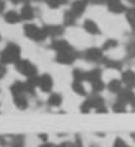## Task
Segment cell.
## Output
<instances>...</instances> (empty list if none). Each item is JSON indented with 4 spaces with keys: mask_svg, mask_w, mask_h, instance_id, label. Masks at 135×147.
<instances>
[{
    "mask_svg": "<svg viewBox=\"0 0 135 147\" xmlns=\"http://www.w3.org/2000/svg\"><path fill=\"white\" fill-rule=\"evenodd\" d=\"M127 54H128V57L135 59V42H131L127 45Z\"/></svg>",
    "mask_w": 135,
    "mask_h": 147,
    "instance_id": "cell-29",
    "label": "cell"
},
{
    "mask_svg": "<svg viewBox=\"0 0 135 147\" xmlns=\"http://www.w3.org/2000/svg\"><path fill=\"white\" fill-rule=\"evenodd\" d=\"M39 147H55L54 144H51V143H43V144H40Z\"/></svg>",
    "mask_w": 135,
    "mask_h": 147,
    "instance_id": "cell-33",
    "label": "cell"
},
{
    "mask_svg": "<svg viewBox=\"0 0 135 147\" xmlns=\"http://www.w3.org/2000/svg\"><path fill=\"white\" fill-rule=\"evenodd\" d=\"M101 76H102V71H101V69L100 67H95V69H92L90 71H87V77H86V80L87 82H95V80H100L101 79Z\"/></svg>",
    "mask_w": 135,
    "mask_h": 147,
    "instance_id": "cell-20",
    "label": "cell"
},
{
    "mask_svg": "<svg viewBox=\"0 0 135 147\" xmlns=\"http://www.w3.org/2000/svg\"><path fill=\"white\" fill-rule=\"evenodd\" d=\"M121 82L128 89H135V71L134 70H125V71H122Z\"/></svg>",
    "mask_w": 135,
    "mask_h": 147,
    "instance_id": "cell-10",
    "label": "cell"
},
{
    "mask_svg": "<svg viewBox=\"0 0 135 147\" xmlns=\"http://www.w3.org/2000/svg\"><path fill=\"white\" fill-rule=\"evenodd\" d=\"M86 77H87V71L81 70V69H74L73 70V80H77V82H86Z\"/></svg>",
    "mask_w": 135,
    "mask_h": 147,
    "instance_id": "cell-23",
    "label": "cell"
},
{
    "mask_svg": "<svg viewBox=\"0 0 135 147\" xmlns=\"http://www.w3.org/2000/svg\"><path fill=\"white\" fill-rule=\"evenodd\" d=\"M4 20H6L9 24H16V23H19V22L21 20V17H20V14H19L16 10H10V11H7V13L4 14Z\"/></svg>",
    "mask_w": 135,
    "mask_h": 147,
    "instance_id": "cell-17",
    "label": "cell"
},
{
    "mask_svg": "<svg viewBox=\"0 0 135 147\" xmlns=\"http://www.w3.org/2000/svg\"><path fill=\"white\" fill-rule=\"evenodd\" d=\"M20 54H21V49H20L19 45L9 43L4 49L1 50L0 60H1L3 64H14L17 60H20Z\"/></svg>",
    "mask_w": 135,
    "mask_h": 147,
    "instance_id": "cell-1",
    "label": "cell"
},
{
    "mask_svg": "<svg viewBox=\"0 0 135 147\" xmlns=\"http://www.w3.org/2000/svg\"><path fill=\"white\" fill-rule=\"evenodd\" d=\"M77 147H83V146H81V143H80V142L77 143Z\"/></svg>",
    "mask_w": 135,
    "mask_h": 147,
    "instance_id": "cell-34",
    "label": "cell"
},
{
    "mask_svg": "<svg viewBox=\"0 0 135 147\" xmlns=\"http://www.w3.org/2000/svg\"><path fill=\"white\" fill-rule=\"evenodd\" d=\"M20 17H21L23 20H33V17H34V9H33L30 4H26V6L21 9Z\"/></svg>",
    "mask_w": 135,
    "mask_h": 147,
    "instance_id": "cell-21",
    "label": "cell"
},
{
    "mask_svg": "<svg viewBox=\"0 0 135 147\" xmlns=\"http://www.w3.org/2000/svg\"><path fill=\"white\" fill-rule=\"evenodd\" d=\"M91 87H92V92L98 94V93H101V92L105 89V83L102 82V79H100V80L92 82V83H91Z\"/></svg>",
    "mask_w": 135,
    "mask_h": 147,
    "instance_id": "cell-24",
    "label": "cell"
},
{
    "mask_svg": "<svg viewBox=\"0 0 135 147\" xmlns=\"http://www.w3.org/2000/svg\"><path fill=\"white\" fill-rule=\"evenodd\" d=\"M13 101H14L16 107L20 109V110H24V109L29 107V100H27L26 93H17V94H13Z\"/></svg>",
    "mask_w": 135,
    "mask_h": 147,
    "instance_id": "cell-13",
    "label": "cell"
},
{
    "mask_svg": "<svg viewBox=\"0 0 135 147\" xmlns=\"http://www.w3.org/2000/svg\"><path fill=\"white\" fill-rule=\"evenodd\" d=\"M73 46L67 42V40H54L53 45H51V49L55 50V51H61V50H68L71 49Z\"/></svg>",
    "mask_w": 135,
    "mask_h": 147,
    "instance_id": "cell-19",
    "label": "cell"
},
{
    "mask_svg": "<svg viewBox=\"0 0 135 147\" xmlns=\"http://www.w3.org/2000/svg\"><path fill=\"white\" fill-rule=\"evenodd\" d=\"M76 19H77V17H76L70 10L64 13V24H65V26H74V24H76Z\"/></svg>",
    "mask_w": 135,
    "mask_h": 147,
    "instance_id": "cell-25",
    "label": "cell"
},
{
    "mask_svg": "<svg viewBox=\"0 0 135 147\" xmlns=\"http://www.w3.org/2000/svg\"><path fill=\"white\" fill-rule=\"evenodd\" d=\"M86 7H87V1H86V0H76V1H73L70 11H71L76 17H80V16L84 14Z\"/></svg>",
    "mask_w": 135,
    "mask_h": 147,
    "instance_id": "cell-11",
    "label": "cell"
},
{
    "mask_svg": "<svg viewBox=\"0 0 135 147\" xmlns=\"http://www.w3.org/2000/svg\"><path fill=\"white\" fill-rule=\"evenodd\" d=\"M47 4L51 9H58L61 4H64V0H47Z\"/></svg>",
    "mask_w": 135,
    "mask_h": 147,
    "instance_id": "cell-30",
    "label": "cell"
},
{
    "mask_svg": "<svg viewBox=\"0 0 135 147\" xmlns=\"http://www.w3.org/2000/svg\"><path fill=\"white\" fill-rule=\"evenodd\" d=\"M47 103L51 107H60L63 104V96L60 93H51L47 98Z\"/></svg>",
    "mask_w": 135,
    "mask_h": 147,
    "instance_id": "cell-16",
    "label": "cell"
},
{
    "mask_svg": "<svg viewBox=\"0 0 135 147\" xmlns=\"http://www.w3.org/2000/svg\"><path fill=\"white\" fill-rule=\"evenodd\" d=\"M91 110H92V109H91V104H90V101H88V98H87V100H84V101H83V104L80 106V111L87 114V113H90Z\"/></svg>",
    "mask_w": 135,
    "mask_h": 147,
    "instance_id": "cell-28",
    "label": "cell"
},
{
    "mask_svg": "<svg viewBox=\"0 0 135 147\" xmlns=\"http://www.w3.org/2000/svg\"><path fill=\"white\" fill-rule=\"evenodd\" d=\"M24 36L27 39L33 40V42H44L47 39L43 27H39L33 23H29V24L24 26Z\"/></svg>",
    "mask_w": 135,
    "mask_h": 147,
    "instance_id": "cell-3",
    "label": "cell"
},
{
    "mask_svg": "<svg viewBox=\"0 0 135 147\" xmlns=\"http://www.w3.org/2000/svg\"><path fill=\"white\" fill-rule=\"evenodd\" d=\"M127 107H128L127 103L118 97L117 101L112 104V111H115V113H125V111H127Z\"/></svg>",
    "mask_w": 135,
    "mask_h": 147,
    "instance_id": "cell-22",
    "label": "cell"
},
{
    "mask_svg": "<svg viewBox=\"0 0 135 147\" xmlns=\"http://www.w3.org/2000/svg\"><path fill=\"white\" fill-rule=\"evenodd\" d=\"M88 101L91 104V109H95L97 113H107V106H105V101L101 96H98L97 93H94V96L88 97Z\"/></svg>",
    "mask_w": 135,
    "mask_h": 147,
    "instance_id": "cell-7",
    "label": "cell"
},
{
    "mask_svg": "<svg viewBox=\"0 0 135 147\" xmlns=\"http://www.w3.org/2000/svg\"><path fill=\"white\" fill-rule=\"evenodd\" d=\"M132 139H134V140H135V133H132Z\"/></svg>",
    "mask_w": 135,
    "mask_h": 147,
    "instance_id": "cell-35",
    "label": "cell"
},
{
    "mask_svg": "<svg viewBox=\"0 0 135 147\" xmlns=\"http://www.w3.org/2000/svg\"><path fill=\"white\" fill-rule=\"evenodd\" d=\"M37 87H40L41 92L44 93H50L54 87V80H53V76L48 74V73H44L41 76H39V84Z\"/></svg>",
    "mask_w": 135,
    "mask_h": 147,
    "instance_id": "cell-6",
    "label": "cell"
},
{
    "mask_svg": "<svg viewBox=\"0 0 135 147\" xmlns=\"http://www.w3.org/2000/svg\"><path fill=\"white\" fill-rule=\"evenodd\" d=\"M11 147H24V137L23 136H16L13 139Z\"/></svg>",
    "mask_w": 135,
    "mask_h": 147,
    "instance_id": "cell-27",
    "label": "cell"
},
{
    "mask_svg": "<svg viewBox=\"0 0 135 147\" xmlns=\"http://www.w3.org/2000/svg\"><path fill=\"white\" fill-rule=\"evenodd\" d=\"M91 147H98V146H95V144H91Z\"/></svg>",
    "mask_w": 135,
    "mask_h": 147,
    "instance_id": "cell-36",
    "label": "cell"
},
{
    "mask_svg": "<svg viewBox=\"0 0 135 147\" xmlns=\"http://www.w3.org/2000/svg\"><path fill=\"white\" fill-rule=\"evenodd\" d=\"M83 57L90 63L100 64L104 59V51H102V49H98V47H90L83 53Z\"/></svg>",
    "mask_w": 135,
    "mask_h": 147,
    "instance_id": "cell-5",
    "label": "cell"
},
{
    "mask_svg": "<svg viewBox=\"0 0 135 147\" xmlns=\"http://www.w3.org/2000/svg\"><path fill=\"white\" fill-rule=\"evenodd\" d=\"M101 63H102L105 67H108V69H114V70H121V67H122V63H121L120 60H112V59L105 57V56H104V59H102Z\"/></svg>",
    "mask_w": 135,
    "mask_h": 147,
    "instance_id": "cell-15",
    "label": "cell"
},
{
    "mask_svg": "<svg viewBox=\"0 0 135 147\" xmlns=\"http://www.w3.org/2000/svg\"><path fill=\"white\" fill-rule=\"evenodd\" d=\"M57 147H77V144H76L74 142H64V143L58 144Z\"/></svg>",
    "mask_w": 135,
    "mask_h": 147,
    "instance_id": "cell-32",
    "label": "cell"
},
{
    "mask_svg": "<svg viewBox=\"0 0 135 147\" xmlns=\"http://www.w3.org/2000/svg\"><path fill=\"white\" fill-rule=\"evenodd\" d=\"M114 147H131V146H128V144L125 143V140H124V139L117 137V139L114 140Z\"/></svg>",
    "mask_w": 135,
    "mask_h": 147,
    "instance_id": "cell-31",
    "label": "cell"
},
{
    "mask_svg": "<svg viewBox=\"0 0 135 147\" xmlns=\"http://www.w3.org/2000/svg\"><path fill=\"white\" fill-rule=\"evenodd\" d=\"M117 46H118V42H117L115 39H108V40H105V43H104V46H102V51L115 49Z\"/></svg>",
    "mask_w": 135,
    "mask_h": 147,
    "instance_id": "cell-26",
    "label": "cell"
},
{
    "mask_svg": "<svg viewBox=\"0 0 135 147\" xmlns=\"http://www.w3.org/2000/svg\"><path fill=\"white\" fill-rule=\"evenodd\" d=\"M45 36L47 37H60L64 32V26H60V24H47L43 27Z\"/></svg>",
    "mask_w": 135,
    "mask_h": 147,
    "instance_id": "cell-8",
    "label": "cell"
},
{
    "mask_svg": "<svg viewBox=\"0 0 135 147\" xmlns=\"http://www.w3.org/2000/svg\"><path fill=\"white\" fill-rule=\"evenodd\" d=\"M107 6H108V10L114 14H120L127 10L125 4L121 0H107Z\"/></svg>",
    "mask_w": 135,
    "mask_h": 147,
    "instance_id": "cell-9",
    "label": "cell"
},
{
    "mask_svg": "<svg viewBox=\"0 0 135 147\" xmlns=\"http://www.w3.org/2000/svg\"><path fill=\"white\" fill-rule=\"evenodd\" d=\"M77 57H78L77 51L74 50V47H71V49H68V50L57 51V54H55V61L60 63V64L68 66V64H73V63L77 60Z\"/></svg>",
    "mask_w": 135,
    "mask_h": 147,
    "instance_id": "cell-4",
    "label": "cell"
},
{
    "mask_svg": "<svg viewBox=\"0 0 135 147\" xmlns=\"http://www.w3.org/2000/svg\"><path fill=\"white\" fill-rule=\"evenodd\" d=\"M71 89H73V92L76 93V94H78V96H87V92H86V89H84V83L83 82H77V80H73V83H71Z\"/></svg>",
    "mask_w": 135,
    "mask_h": 147,
    "instance_id": "cell-18",
    "label": "cell"
},
{
    "mask_svg": "<svg viewBox=\"0 0 135 147\" xmlns=\"http://www.w3.org/2000/svg\"><path fill=\"white\" fill-rule=\"evenodd\" d=\"M14 64H16V66H14V67H16V70H17L20 74L26 76V77H33V76H37V74H39L37 67H36L30 60L20 59V60H17Z\"/></svg>",
    "mask_w": 135,
    "mask_h": 147,
    "instance_id": "cell-2",
    "label": "cell"
},
{
    "mask_svg": "<svg viewBox=\"0 0 135 147\" xmlns=\"http://www.w3.org/2000/svg\"><path fill=\"white\" fill-rule=\"evenodd\" d=\"M83 29L88 33V34H92V36H98V34H101V30H100V27H98V24L94 22V20H91V19H87V20H84V23H83Z\"/></svg>",
    "mask_w": 135,
    "mask_h": 147,
    "instance_id": "cell-12",
    "label": "cell"
},
{
    "mask_svg": "<svg viewBox=\"0 0 135 147\" xmlns=\"http://www.w3.org/2000/svg\"><path fill=\"white\" fill-rule=\"evenodd\" d=\"M105 87H107V90L110 93H114V94H120V92L124 89L122 87V82L118 80V79H112L111 82H108V84Z\"/></svg>",
    "mask_w": 135,
    "mask_h": 147,
    "instance_id": "cell-14",
    "label": "cell"
}]
</instances>
